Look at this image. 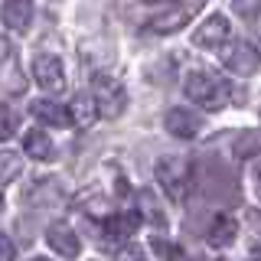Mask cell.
<instances>
[{
    "mask_svg": "<svg viewBox=\"0 0 261 261\" xmlns=\"http://www.w3.org/2000/svg\"><path fill=\"white\" fill-rule=\"evenodd\" d=\"M183 92L190 101L202 105L206 111H222L232 105V82L216 75V72H206V69H196L186 75L183 82Z\"/></svg>",
    "mask_w": 261,
    "mask_h": 261,
    "instance_id": "obj_1",
    "label": "cell"
},
{
    "mask_svg": "<svg viewBox=\"0 0 261 261\" xmlns=\"http://www.w3.org/2000/svg\"><path fill=\"white\" fill-rule=\"evenodd\" d=\"M153 176H157V186L167 193L170 202H183L190 196V183H193V167L186 157H176V153H163L153 167Z\"/></svg>",
    "mask_w": 261,
    "mask_h": 261,
    "instance_id": "obj_2",
    "label": "cell"
},
{
    "mask_svg": "<svg viewBox=\"0 0 261 261\" xmlns=\"http://www.w3.org/2000/svg\"><path fill=\"white\" fill-rule=\"evenodd\" d=\"M92 95H95V101H98V111H101V118H121L127 108V92H124V85H121V79H114L108 75V72H98V75L92 79Z\"/></svg>",
    "mask_w": 261,
    "mask_h": 261,
    "instance_id": "obj_3",
    "label": "cell"
},
{
    "mask_svg": "<svg viewBox=\"0 0 261 261\" xmlns=\"http://www.w3.org/2000/svg\"><path fill=\"white\" fill-rule=\"evenodd\" d=\"M219 59H222L225 72H232V75H255L258 65H261V49L255 43H248V39H235V43H228L222 53H219Z\"/></svg>",
    "mask_w": 261,
    "mask_h": 261,
    "instance_id": "obj_4",
    "label": "cell"
},
{
    "mask_svg": "<svg viewBox=\"0 0 261 261\" xmlns=\"http://www.w3.org/2000/svg\"><path fill=\"white\" fill-rule=\"evenodd\" d=\"M33 79H36V85L43 88L46 95H59L65 88V65L59 56L53 53H39L36 59H33Z\"/></svg>",
    "mask_w": 261,
    "mask_h": 261,
    "instance_id": "obj_5",
    "label": "cell"
},
{
    "mask_svg": "<svg viewBox=\"0 0 261 261\" xmlns=\"http://www.w3.org/2000/svg\"><path fill=\"white\" fill-rule=\"evenodd\" d=\"M193 43L202 49H225L232 43V27H228L225 13H209L199 27L193 30Z\"/></svg>",
    "mask_w": 261,
    "mask_h": 261,
    "instance_id": "obj_6",
    "label": "cell"
},
{
    "mask_svg": "<svg viewBox=\"0 0 261 261\" xmlns=\"http://www.w3.org/2000/svg\"><path fill=\"white\" fill-rule=\"evenodd\" d=\"M199 10H202L199 4H186V7L176 4V7H167V10H157L150 20H147V30L157 33V36H170V33H176L179 27H186Z\"/></svg>",
    "mask_w": 261,
    "mask_h": 261,
    "instance_id": "obj_7",
    "label": "cell"
},
{
    "mask_svg": "<svg viewBox=\"0 0 261 261\" xmlns=\"http://www.w3.org/2000/svg\"><path fill=\"white\" fill-rule=\"evenodd\" d=\"M46 242H49V248H53L59 258L72 261V258L82 255V239H79V232L69 222H53L46 228Z\"/></svg>",
    "mask_w": 261,
    "mask_h": 261,
    "instance_id": "obj_8",
    "label": "cell"
},
{
    "mask_svg": "<svg viewBox=\"0 0 261 261\" xmlns=\"http://www.w3.org/2000/svg\"><path fill=\"white\" fill-rule=\"evenodd\" d=\"M163 127L170 130L173 137H179V141H193V137H199L202 130V118L190 108H170L167 118H163Z\"/></svg>",
    "mask_w": 261,
    "mask_h": 261,
    "instance_id": "obj_9",
    "label": "cell"
},
{
    "mask_svg": "<svg viewBox=\"0 0 261 261\" xmlns=\"http://www.w3.org/2000/svg\"><path fill=\"white\" fill-rule=\"evenodd\" d=\"M141 212L137 209H124V212H114V216L108 219V222H101V235L108 242H127L134 239V232L141 228Z\"/></svg>",
    "mask_w": 261,
    "mask_h": 261,
    "instance_id": "obj_10",
    "label": "cell"
},
{
    "mask_svg": "<svg viewBox=\"0 0 261 261\" xmlns=\"http://www.w3.org/2000/svg\"><path fill=\"white\" fill-rule=\"evenodd\" d=\"M235 239H239V222H235V216L232 212H219L216 219H212V225H209V232H206V242H209V248H228Z\"/></svg>",
    "mask_w": 261,
    "mask_h": 261,
    "instance_id": "obj_11",
    "label": "cell"
},
{
    "mask_svg": "<svg viewBox=\"0 0 261 261\" xmlns=\"http://www.w3.org/2000/svg\"><path fill=\"white\" fill-rule=\"evenodd\" d=\"M69 114H72V124H75L79 130H92L95 121L101 118V111H98V101H95L92 92H79L75 98H72Z\"/></svg>",
    "mask_w": 261,
    "mask_h": 261,
    "instance_id": "obj_12",
    "label": "cell"
},
{
    "mask_svg": "<svg viewBox=\"0 0 261 261\" xmlns=\"http://www.w3.org/2000/svg\"><path fill=\"white\" fill-rule=\"evenodd\" d=\"M30 111H33V118H36L39 124H49V127H69V124H72L69 105H56V101H49V98L33 101Z\"/></svg>",
    "mask_w": 261,
    "mask_h": 261,
    "instance_id": "obj_13",
    "label": "cell"
},
{
    "mask_svg": "<svg viewBox=\"0 0 261 261\" xmlns=\"http://www.w3.org/2000/svg\"><path fill=\"white\" fill-rule=\"evenodd\" d=\"M30 20H33V4L30 0H7V4H0V23L10 27L13 33H27Z\"/></svg>",
    "mask_w": 261,
    "mask_h": 261,
    "instance_id": "obj_14",
    "label": "cell"
},
{
    "mask_svg": "<svg viewBox=\"0 0 261 261\" xmlns=\"http://www.w3.org/2000/svg\"><path fill=\"white\" fill-rule=\"evenodd\" d=\"M23 150H27V157L39 160V163L56 160V144H53V137H49L46 130H27V137H23Z\"/></svg>",
    "mask_w": 261,
    "mask_h": 261,
    "instance_id": "obj_15",
    "label": "cell"
},
{
    "mask_svg": "<svg viewBox=\"0 0 261 261\" xmlns=\"http://www.w3.org/2000/svg\"><path fill=\"white\" fill-rule=\"evenodd\" d=\"M137 212H141V219H147V222L153 225H167V216H163V209L157 206V199H153V190H141L137 193Z\"/></svg>",
    "mask_w": 261,
    "mask_h": 261,
    "instance_id": "obj_16",
    "label": "cell"
},
{
    "mask_svg": "<svg viewBox=\"0 0 261 261\" xmlns=\"http://www.w3.org/2000/svg\"><path fill=\"white\" fill-rule=\"evenodd\" d=\"M23 170V157L13 150H0V186H7L13 176H20Z\"/></svg>",
    "mask_w": 261,
    "mask_h": 261,
    "instance_id": "obj_17",
    "label": "cell"
},
{
    "mask_svg": "<svg viewBox=\"0 0 261 261\" xmlns=\"http://www.w3.org/2000/svg\"><path fill=\"white\" fill-rule=\"evenodd\" d=\"M16 114L7 108V105H0V141H7V137H13V130H16Z\"/></svg>",
    "mask_w": 261,
    "mask_h": 261,
    "instance_id": "obj_18",
    "label": "cell"
},
{
    "mask_svg": "<svg viewBox=\"0 0 261 261\" xmlns=\"http://www.w3.org/2000/svg\"><path fill=\"white\" fill-rule=\"evenodd\" d=\"M258 147H261V134H245L242 144L235 147V153H239V157H255Z\"/></svg>",
    "mask_w": 261,
    "mask_h": 261,
    "instance_id": "obj_19",
    "label": "cell"
},
{
    "mask_svg": "<svg viewBox=\"0 0 261 261\" xmlns=\"http://www.w3.org/2000/svg\"><path fill=\"white\" fill-rule=\"evenodd\" d=\"M0 261H16V245L4 232H0Z\"/></svg>",
    "mask_w": 261,
    "mask_h": 261,
    "instance_id": "obj_20",
    "label": "cell"
},
{
    "mask_svg": "<svg viewBox=\"0 0 261 261\" xmlns=\"http://www.w3.org/2000/svg\"><path fill=\"white\" fill-rule=\"evenodd\" d=\"M118 261H144V251H141V245H124V248L118 251Z\"/></svg>",
    "mask_w": 261,
    "mask_h": 261,
    "instance_id": "obj_21",
    "label": "cell"
},
{
    "mask_svg": "<svg viewBox=\"0 0 261 261\" xmlns=\"http://www.w3.org/2000/svg\"><path fill=\"white\" fill-rule=\"evenodd\" d=\"M255 193H258V199H261V167H258V173H255Z\"/></svg>",
    "mask_w": 261,
    "mask_h": 261,
    "instance_id": "obj_22",
    "label": "cell"
},
{
    "mask_svg": "<svg viewBox=\"0 0 261 261\" xmlns=\"http://www.w3.org/2000/svg\"><path fill=\"white\" fill-rule=\"evenodd\" d=\"M251 261H261V248H255V251H251Z\"/></svg>",
    "mask_w": 261,
    "mask_h": 261,
    "instance_id": "obj_23",
    "label": "cell"
},
{
    "mask_svg": "<svg viewBox=\"0 0 261 261\" xmlns=\"http://www.w3.org/2000/svg\"><path fill=\"white\" fill-rule=\"evenodd\" d=\"M0 209H4V186H0Z\"/></svg>",
    "mask_w": 261,
    "mask_h": 261,
    "instance_id": "obj_24",
    "label": "cell"
},
{
    "mask_svg": "<svg viewBox=\"0 0 261 261\" xmlns=\"http://www.w3.org/2000/svg\"><path fill=\"white\" fill-rule=\"evenodd\" d=\"M33 261H49V258H33Z\"/></svg>",
    "mask_w": 261,
    "mask_h": 261,
    "instance_id": "obj_25",
    "label": "cell"
}]
</instances>
